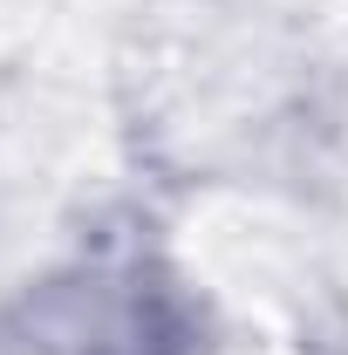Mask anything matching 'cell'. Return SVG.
<instances>
[{
	"mask_svg": "<svg viewBox=\"0 0 348 355\" xmlns=\"http://www.w3.org/2000/svg\"><path fill=\"white\" fill-rule=\"evenodd\" d=\"M89 328H96V342H82L76 355H171L177 349L171 321H164L157 294L143 280L96 273V280L42 294V308H35V349L62 342V335H89Z\"/></svg>",
	"mask_w": 348,
	"mask_h": 355,
	"instance_id": "obj_1",
	"label": "cell"
}]
</instances>
